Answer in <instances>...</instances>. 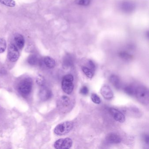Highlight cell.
<instances>
[{
    "label": "cell",
    "instance_id": "obj_9",
    "mask_svg": "<svg viewBox=\"0 0 149 149\" xmlns=\"http://www.w3.org/2000/svg\"><path fill=\"white\" fill-rule=\"evenodd\" d=\"M100 91L102 96L107 100H110L114 96L113 91L108 85H104L101 88Z\"/></svg>",
    "mask_w": 149,
    "mask_h": 149
},
{
    "label": "cell",
    "instance_id": "obj_5",
    "mask_svg": "<svg viewBox=\"0 0 149 149\" xmlns=\"http://www.w3.org/2000/svg\"><path fill=\"white\" fill-rule=\"evenodd\" d=\"M73 141L69 138H61L55 142L54 146L56 149H68L71 148Z\"/></svg>",
    "mask_w": 149,
    "mask_h": 149
},
{
    "label": "cell",
    "instance_id": "obj_15",
    "mask_svg": "<svg viewBox=\"0 0 149 149\" xmlns=\"http://www.w3.org/2000/svg\"><path fill=\"white\" fill-rule=\"evenodd\" d=\"M15 41L17 47L20 49H22L25 45V41L24 37L22 35L17 34L15 37Z\"/></svg>",
    "mask_w": 149,
    "mask_h": 149
},
{
    "label": "cell",
    "instance_id": "obj_10",
    "mask_svg": "<svg viewBox=\"0 0 149 149\" xmlns=\"http://www.w3.org/2000/svg\"><path fill=\"white\" fill-rule=\"evenodd\" d=\"M106 140L107 143L110 144H118L122 141L121 137L115 133H110L107 135Z\"/></svg>",
    "mask_w": 149,
    "mask_h": 149
},
{
    "label": "cell",
    "instance_id": "obj_24",
    "mask_svg": "<svg viewBox=\"0 0 149 149\" xmlns=\"http://www.w3.org/2000/svg\"><path fill=\"white\" fill-rule=\"evenodd\" d=\"M91 99L92 102L96 104H99L101 103V100L98 95L95 93H92L91 95Z\"/></svg>",
    "mask_w": 149,
    "mask_h": 149
},
{
    "label": "cell",
    "instance_id": "obj_6",
    "mask_svg": "<svg viewBox=\"0 0 149 149\" xmlns=\"http://www.w3.org/2000/svg\"><path fill=\"white\" fill-rule=\"evenodd\" d=\"M8 59L12 62H16L19 59V52L18 48L14 44H10L8 46Z\"/></svg>",
    "mask_w": 149,
    "mask_h": 149
},
{
    "label": "cell",
    "instance_id": "obj_3",
    "mask_svg": "<svg viewBox=\"0 0 149 149\" xmlns=\"http://www.w3.org/2000/svg\"><path fill=\"white\" fill-rule=\"evenodd\" d=\"M74 77L71 74L64 76L62 81L61 87L63 91L66 94L70 95L74 88Z\"/></svg>",
    "mask_w": 149,
    "mask_h": 149
},
{
    "label": "cell",
    "instance_id": "obj_20",
    "mask_svg": "<svg viewBox=\"0 0 149 149\" xmlns=\"http://www.w3.org/2000/svg\"><path fill=\"white\" fill-rule=\"evenodd\" d=\"M118 55L121 59L125 60V61H130L132 58V56L129 53L126 52V51H121V52H119Z\"/></svg>",
    "mask_w": 149,
    "mask_h": 149
},
{
    "label": "cell",
    "instance_id": "obj_7",
    "mask_svg": "<svg viewBox=\"0 0 149 149\" xmlns=\"http://www.w3.org/2000/svg\"><path fill=\"white\" fill-rule=\"evenodd\" d=\"M135 3L130 1H125L120 4L121 10L125 13H130L135 9Z\"/></svg>",
    "mask_w": 149,
    "mask_h": 149
},
{
    "label": "cell",
    "instance_id": "obj_26",
    "mask_svg": "<svg viewBox=\"0 0 149 149\" xmlns=\"http://www.w3.org/2000/svg\"><path fill=\"white\" fill-rule=\"evenodd\" d=\"M80 93L82 95H88L89 93V89L87 86H83L81 88L80 90Z\"/></svg>",
    "mask_w": 149,
    "mask_h": 149
},
{
    "label": "cell",
    "instance_id": "obj_8",
    "mask_svg": "<svg viewBox=\"0 0 149 149\" xmlns=\"http://www.w3.org/2000/svg\"><path fill=\"white\" fill-rule=\"evenodd\" d=\"M109 111L111 115L116 121L120 123H123L125 121V116L120 111L115 108H110Z\"/></svg>",
    "mask_w": 149,
    "mask_h": 149
},
{
    "label": "cell",
    "instance_id": "obj_17",
    "mask_svg": "<svg viewBox=\"0 0 149 149\" xmlns=\"http://www.w3.org/2000/svg\"><path fill=\"white\" fill-rule=\"evenodd\" d=\"M136 91V88L131 85L125 86L124 89L125 93H126L129 95L131 96L135 95Z\"/></svg>",
    "mask_w": 149,
    "mask_h": 149
},
{
    "label": "cell",
    "instance_id": "obj_25",
    "mask_svg": "<svg viewBox=\"0 0 149 149\" xmlns=\"http://www.w3.org/2000/svg\"><path fill=\"white\" fill-rule=\"evenodd\" d=\"M36 83L38 85L43 86L45 82V78L42 75H39L36 78Z\"/></svg>",
    "mask_w": 149,
    "mask_h": 149
},
{
    "label": "cell",
    "instance_id": "obj_16",
    "mask_svg": "<svg viewBox=\"0 0 149 149\" xmlns=\"http://www.w3.org/2000/svg\"><path fill=\"white\" fill-rule=\"evenodd\" d=\"M43 62L46 66L49 69L54 68L56 65L55 61L50 56H46L43 59Z\"/></svg>",
    "mask_w": 149,
    "mask_h": 149
},
{
    "label": "cell",
    "instance_id": "obj_1",
    "mask_svg": "<svg viewBox=\"0 0 149 149\" xmlns=\"http://www.w3.org/2000/svg\"><path fill=\"white\" fill-rule=\"evenodd\" d=\"M135 95L141 103L145 105H147L149 104V90L146 87L140 86L136 88Z\"/></svg>",
    "mask_w": 149,
    "mask_h": 149
},
{
    "label": "cell",
    "instance_id": "obj_21",
    "mask_svg": "<svg viewBox=\"0 0 149 149\" xmlns=\"http://www.w3.org/2000/svg\"><path fill=\"white\" fill-rule=\"evenodd\" d=\"M0 3L9 7H14L16 5L14 0H0Z\"/></svg>",
    "mask_w": 149,
    "mask_h": 149
},
{
    "label": "cell",
    "instance_id": "obj_22",
    "mask_svg": "<svg viewBox=\"0 0 149 149\" xmlns=\"http://www.w3.org/2000/svg\"><path fill=\"white\" fill-rule=\"evenodd\" d=\"M7 47L6 40L3 38H0V54L5 52Z\"/></svg>",
    "mask_w": 149,
    "mask_h": 149
},
{
    "label": "cell",
    "instance_id": "obj_2",
    "mask_svg": "<svg viewBox=\"0 0 149 149\" xmlns=\"http://www.w3.org/2000/svg\"><path fill=\"white\" fill-rule=\"evenodd\" d=\"M74 124L70 121H66L58 124L55 128L54 132L56 135L63 136L68 134L74 128Z\"/></svg>",
    "mask_w": 149,
    "mask_h": 149
},
{
    "label": "cell",
    "instance_id": "obj_27",
    "mask_svg": "<svg viewBox=\"0 0 149 149\" xmlns=\"http://www.w3.org/2000/svg\"><path fill=\"white\" fill-rule=\"evenodd\" d=\"M88 68L91 69L93 71H95L96 69V66L94 63L92 61H89L88 62Z\"/></svg>",
    "mask_w": 149,
    "mask_h": 149
},
{
    "label": "cell",
    "instance_id": "obj_13",
    "mask_svg": "<svg viewBox=\"0 0 149 149\" xmlns=\"http://www.w3.org/2000/svg\"><path fill=\"white\" fill-rule=\"evenodd\" d=\"M59 102H60L59 104L62 108L64 109L67 108L68 109L70 107L71 104V101L69 97H68L67 96H62L59 100Z\"/></svg>",
    "mask_w": 149,
    "mask_h": 149
},
{
    "label": "cell",
    "instance_id": "obj_23",
    "mask_svg": "<svg viewBox=\"0 0 149 149\" xmlns=\"http://www.w3.org/2000/svg\"><path fill=\"white\" fill-rule=\"evenodd\" d=\"M91 0H75V3L79 6H87L90 4Z\"/></svg>",
    "mask_w": 149,
    "mask_h": 149
},
{
    "label": "cell",
    "instance_id": "obj_14",
    "mask_svg": "<svg viewBox=\"0 0 149 149\" xmlns=\"http://www.w3.org/2000/svg\"><path fill=\"white\" fill-rule=\"evenodd\" d=\"M74 58L70 54H67L64 57L63 61V66L65 68L72 67L74 65Z\"/></svg>",
    "mask_w": 149,
    "mask_h": 149
},
{
    "label": "cell",
    "instance_id": "obj_4",
    "mask_svg": "<svg viewBox=\"0 0 149 149\" xmlns=\"http://www.w3.org/2000/svg\"><path fill=\"white\" fill-rule=\"evenodd\" d=\"M33 87L32 80L29 78L22 80L18 87V90L19 93L23 96H27L31 92Z\"/></svg>",
    "mask_w": 149,
    "mask_h": 149
},
{
    "label": "cell",
    "instance_id": "obj_19",
    "mask_svg": "<svg viewBox=\"0 0 149 149\" xmlns=\"http://www.w3.org/2000/svg\"><path fill=\"white\" fill-rule=\"evenodd\" d=\"M28 62L31 65H36L39 62L38 56L36 55H31L28 59Z\"/></svg>",
    "mask_w": 149,
    "mask_h": 149
},
{
    "label": "cell",
    "instance_id": "obj_18",
    "mask_svg": "<svg viewBox=\"0 0 149 149\" xmlns=\"http://www.w3.org/2000/svg\"><path fill=\"white\" fill-rule=\"evenodd\" d=\"M81 68L83 72L85 74V75L87 77H88L89 78H90V79H91L93 77L95 71H93L90 68L88 67L83 66V67H82Z\"/></svg>",
    "mask_w": 149,
    "mask_h": 149
},
{
    "label": "cell",
    "instance_id": "obj_28",
    "mask_svg": "<svg viewBox=\"0 0 149 149\" xmlns=\"http://www.w3.org/2000/svg\"><path fill=\"white\" fill-rule=\"evenodd\" d=\"M143 139L144 141L146 143L148 144V143H149V136L148 135L145 134V135H144L143 136Z\"/></svg>",
    "mask_w": 149,
    "mask_h": 149
},
{
    "label": "cell",
    "instance_id": "obj_11",
    "mask_svg": "<svg viewBox=\"0 0 149 149\" xmlns=\"http://www.w3.org/2000/svg\"><path fill=\"white\" fill-rule=\"evenodd\" d=\"M52 93L51 91L46 87H43L40 91V97L43 101L48 100L52 97Z\"/></svg>",
    "mask_w": 149,
    "mask_h": 149
},
{
    "label": "cell",
    "instance_id": "obj_12",
    "mask_svg": "<svg viewBox=\"0 0 149 149\" xmlns=\"http://www.w3.org/2000/svg\"><path fill=\"white\" fill-rule=\"evenodd\" d=\"M109 80L110 82L116 88L119 89L121 88L122 84L121 81L118 76L115 74L111 75L110 77Z\"/></svg>",
    "mask_w": 149,
    "mask_h": 149
}]
</instances>
